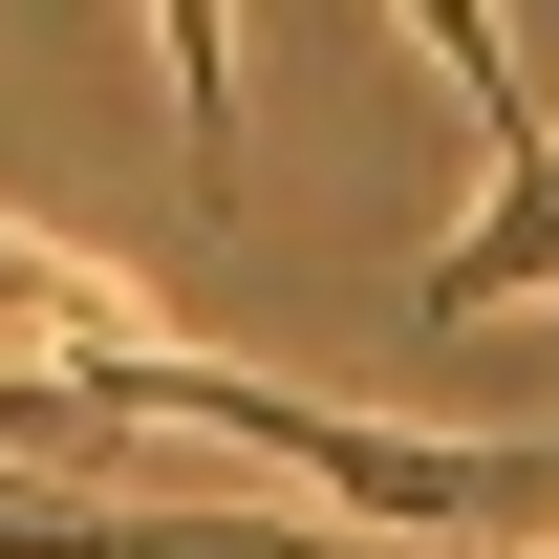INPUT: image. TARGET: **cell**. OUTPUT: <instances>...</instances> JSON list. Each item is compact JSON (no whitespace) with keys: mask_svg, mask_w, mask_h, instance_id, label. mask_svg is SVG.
<instances>
[{"mask_svg":"<svg viewBox=\"0 0 559 559\" xmlns=\"http://www.w3.org/2000/svg\"><path fill=\"white\" fill-rule=\"evenodd\" d=\"M409 44H430L452 86H474V215L430 237V280H409V323H516V301H559V108H538V66L495 44L474 0H430Z\"/></svg>","mask_w":559,"mask_h":559,"instance_id":"1","label":"cell"},{"mask_svg":"<svg viewBox=\"0 0 559 559\" xmlns=\"http://www.w3.org/2000/svg\"><path fill=\"white\" fill-rule=\"evenodd\" d=\"M151 66H173V108H194V215H237V151H215V108H237V44L173 0V22H151Z\"/></svg>","mask_w":559,"mask_h":559,"instance_id":"2","label":"cell"}]
</instances>
